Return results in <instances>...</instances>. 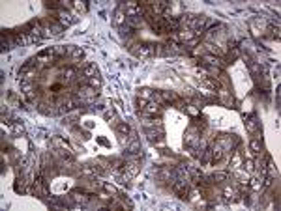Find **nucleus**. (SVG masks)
Instances as JSON below:
<instances>
[{"instance_id": "f257e3e1", "label": "nucleus", "mask_w": 281, "mask_h": 211, "mask_svg": "<svg viewBox=\"0 0 281 211\" xmlns=\"http://www.w3.org/2000/svg\"><path fill=\"white\" fill-rule=\"evenodd\" d=\"M135 47H139V49H131V51L141 58H146L154 53V45H150V43H141V45H135Z\"/></svg>"}, {"instance_id": "f03ea898", "label": "nucleus", "mask_w": 281, "mask_h": 211, "mask_svg": "<svg viewBox=\"0 0 281 211\" xmlns=\"http://www.w3.org/2000/svg\"><path fill=\"white\" fill-rule=\"evenodd\" d=\"M58 17H60V23H62V26H64V25L68 26L69 23H71V19H69V13H66V11H62V10L58 11Z\"/></svg>"}, {"instance_id": "7ed1b4c3", "label": "nucleus", "mask_w": 281, "mask_h": 211, "mask_svg": "<svg viewBox=\"0 0 281 211\" xmlns=\"http://www.w3.org/2000/svg\"><path fill=\"white\" fill-rule=\"evenodd\" d=\"M247 129L251 131V133H253V131H257V122H255V118H249V120H247Z\"/></svg>"}, {"instance_id": "20e7f679", "label": "nucleus", "mask_w": 281, "mask_h": 211, "mask_svg": "<svg viewBox=\"0 0 281 211\" xmlns=\"http://www.w3.org/2000/svg\"><path fill=\"white\" fill-rule=\"evenodd\" d=\"M157 110H159V107H157L156 103H148V107H146V112L154 114V112H157Z\"/></svg>"}, {"instance_id": "39448f33", "label": "nucleus", "mask_w": 281, "mask_h": 211, "mask_svg": "<svg viewBox=\"0 0 281 211\" xmlns=\"http://www.w3.org/2000/svg\"><path fill=\"white\" fill-rule=\"evenodd\" d=\"M118 133H120V135H128L129 133V127L126 125V123H120V125H118Z\"/></svg>"}, {"instance_id": "423d86ee", "label": "nucleus", "mask_w": 281, "mask_h": 211, "mask_svg": "<svg viewBox=\"0 0 281 211\" xmlns=\"http://www.w3.org/2000/svg\"><path fill=\"white\" fill-rule=\"evenodd\" d=\"M90 86H92V88H98V86H100L101 84V81H100V79H98V77H90Z\"/></svg>"}, {"instance_id": "0eeeda50", "label": "nucleus", "mask_w": 281, "mask_h": 211, "mask_svg": "<svg viewBox=\"0 0 281 211\" xmlns=\"http://www.w3.org/2000/svg\"><path fill=\"white\" fill-rule=\"evenodd\" d=\"M204 82H206L208 86H210L212 90H216V88H219V82L217 81H210V79H204Z\"/></svg>"}, {"instance_id": "6e6552de", "label": "nucleus", "mask_w": 281, "mask_h": 211, "mask_svg": "<svg viewBox=\"0 0 281 211\" xmlns=\"http://www.w3.org/2000/svg\"><path fill=\"white\" fill-rule=\"evenodd\" d=\"M124 21H126V17H124V11H122V10H118V13H116V23H118V25H122Z\"/></svg>"}, {"instance_id": "1a4fd4ad", "label": "nucleus", "mask_w": 281, "mask_h": 211, "mask_svg": "<svg viewBox=\"0 0 281 211\" xmlns=\"http://www.w3.org/2000/svg\"><path fill=\"white\" fill-rule=\"evenodd\" d=\"M251 150L255 151V153H259V151H260V142L259 140H253L251 142Z\"/></svg>"}, {"instance_id": "9d476101", "label": "nucleus", "mask_w": 281, "mask_h": 211, "mask_svg": "<svg viewBox=\"0 0 281 211\" xmlns=\"http://www.w3.org/2000/svg\"><path fill=\"white\" fill-rule=\"evenodd\" d=\"M214 180H217V181H223V180H227V174H225V172L216 174V176H214Z\"/></svg>"}]
</instances>
